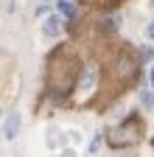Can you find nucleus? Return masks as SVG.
<instances>
[{
    "instance_id": "nucleus-8",
    "label": "nucleus",
    "mask_w": 154,
    "mask_h": 157,
    "mask_svg": "<svg viewBox=\"0 0 154 157\" xmlns=\"http://www.w3.org/2000/svg\"><path fill=\"white\" fill-rule=\"evenodd\" d=\"M59 11L67 14V17H76V6L70 3V0H62V3H59Z\"/></svg>"
},
{
    "instance_id": "nucleus-2",
    "label": "nucleus",
    "mask_w": 154,
    "mask_h": 157,
    "mask_svg": "<svg viewBox=\"0 0 154 157\" xmlns=\"http://www.w3.org/2000/svg\"><path fill=\"white\" fill-rule=\"evenodd\" d=\"M109 143L115 149H126V146H137L143 140V121L137 115H129L123 124H118L115 129H109Z\"/></svg>"
},
{
    "instance_id": "nucleus-6",
    "label": "nucleus",
    "mask_w": 154,
    "mask_h": 157,
    "mask_svg": "<svg viewBox=\"0 0 154 157\" xmlns=\"http://www.w3.org/2000/svg\"><path fill=\"white\" fill-rule=\"evenodd\" d=\"M81 3L90 6V9H115L121 0H81Z\"/></svg>"
},
{
    "instance_id": "nucleus-1",
    "label": "nucleus",
    "mask_w": 154,
    "mask_h": 157,
    "mask_svg": "<svg viewBox=\"0 0 154 157\" xmlns=\"http://www.w3.org/2000/svg\"><path fill=\"white\" fill-rule=\"evenodd\" d=\"M76 76H79L76 56H67V48H59L51 56V65H48V90L56 101H62V98H67L73 93Z\"/></svg>"
},
{
    "instance_id": "nucleus-4",
    "label": "nucleus",
    "mask_w": 154,
    "mask_h": 157,
    "mask_svg": "<svg viewBox=\"0 0 154 157\" xmlns=\"http://www.w3.org/2000/svg\"><path fill=\"white\" fill-rule=\"evenodd\" d=\"M95 82H98V70H95V67H87L79 84H81V90H84V93H90V90L95 87Z\"/></svg>"
},
{
    "instance_id": "nucleus-7",
    "label": "nucleus",
    "mask_w": 154,
    "mask_h": 157,
    "mask_svg": "<svg viewBox=\"0 0 154 157\" xmlns=\"http://www.w3.org/2000/svg\"><path fill=\"white\" fill-rule=\"evenodd\" d=\"M17 126H20V115H9V121H6V137H9V140H11V137L17 135Z\"/></svg>"
},
{
    "instance_id": "nucleus-12",
    "label": "nucleus",
    "mask_w": 154,
    "mask_h": 157,
    "mask_svg": "<svg viewBox=\"0 0 154 157\" xmlns=\"http://www.w3.org/2000/svg\"><path fill=\"white\" fill-rule=\"evenodd\" d=\"M148 78H151V87H154V67H151V73H148Z\"/></svg>"
},
{
    "instance_id": "nucleus-5",
    "label": "nucleus",
    "mask_w": 154,
    "mask_h": 157,
    "mask_svg": "<svg viewBox=\"0 0 154 157\" xmlns=\"http://www.w3.org/2000/svg\"><path fill=\"white\" fill-rule=\"evenodd\" d=\"M42 31H45L48 36H59L62 25H59V20H56V17H48V20H45V25H42Z\"/></svg>"
},
{
    "instance_id": "nucleus-10",
    "label": "nucleus",
    "mask_w": 154,
    "mask_h": 157,
    "mask_svg": "<svg viewBox=\"0 0 154 157\" xmlns=\"http://www.w3.org/2000/svg\"><path fill=\"white\" fill-rule=\"evenodd\" d=\"M98 146H101V137H98V135H95V137H92V140H90V151L95 154V151H98Z\"/></svg>"
},
{
    "instance_id": "nucleus-13",
    "label": "nucleus",
    "mask_w": 154,
    "mask_h": 157,
    "mask_svg": "<svg viewBox=\"0 0 154 157\" xmlns=\"http://www.w3.org/2000/svg\"><path fill=\"white\" fill-rule=\"evenodd\" d=\"M151 6H154V0H151Z\"/></svg>"
},
{
    "instance_id": "nucleus-9",
    "label": "nucleus",
    "mask_w": 154,
    "mask_h": 157,
    "mask_svg": "<svg viewBox=\"0 0 154 157\" xmlns=\"http://www.w3.org/2000/svg\"><path fill=\"white\" fill-rule=\"evenodd\" d=\"M140 101H143L146 107H154V93H148V90H143V93H140Z\"/></svg>"
},
{
    "instance_id": "nucleus-11",
    "label": "nucleus",
    "mask_w": 154,
    "mask_h": 157,
    "mask_svg": "<svg viewBox=\"0 0 154 157\" xmlns=\"http://www.w3.org/2000/svg\"><path fill=\"white\" fill-rule=\"evenodd\" d=\"M148 39H154V23L148 25Z\"/></svg>"
},
{
    "instance_id": "nucleus-3",
    "label": "nucleus",
    "mask_w": 154,
    "mask_h": 157,
    "mask_svg": "<svg viewBox=\"0 0 154 157\" xmlns=\"http://www.w3.org/2000/svg\"><path fill=\"white\" fill-rule=\"evenodd\" d=\"M109 70H112V76L118 78V82H123V84H126V82H132V78L137 76L140 62H137V59H134L129 51H121V53L109 62Z\"/></svg>"
}]
</instances>
